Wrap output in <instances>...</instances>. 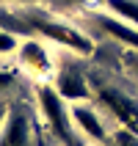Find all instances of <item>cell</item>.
Here are the masks:
<instances>
[{
    "label": "cell",
    "mask_w": 138,
    "mask_h": 146,
    "mask_svg": "<svg viewBox=\"0 0 138 146\" xmlns=\"http://www.w3.org/2000/svg\"><path fill=\"white\" fill-rule=\"evenodd\" d=\"M36 97H39V110L44 116L47 127L53 130L55 138H61L64 143L72 141V116H69V108H66V99L55 91L53 83H41L36 88Z\"/></svg>",
    "instance_id": "6da1fadb"
},
{
    "label": "cell",
    "mask_w": 138,
    "mask_h": 146,
    "mask_svg": "<svg viewBox=\"0 0 138 146\" xmlns=\"http://www.w3.org/2000/svg\"><path fill=\"white\" fill-rule=\"evenodd\" d=\"M31 28L36 33H41L47 41H55V44L66 47L75 55H91L94 52V41L83 31H77V28H72V25H66V22L44 19V17H31Z\"/></svg>",
    "instance_id": "7a4b0ae2"
},
{
    "label": "cell",
    "mask_w": 138,
    "mask_h": 146,
    "mask_svg": "<svg viewBox=\"0 0 138 146\" xmlns=\"http://www.w3.org/2000/svg\"><path fill=\"white\" fill-rule=\"evenodd\" d=\"M17 58H19V64H22L33 77H39V80H50V77L55 74V69H58L55 58L50 55V50L44 47V41H39V39L19 41Z\"/></svg>",
    "instance_id": "3957f363"
},
{
    "label": "cell",
    "mask_w": 138,
    "mask_h": 146,
    "mask_svg": "<svg viewBox=\"0 0 138 146\" xmlns=\"http://www.w3.org/2000/svg\"><path fill=\"white\" fill-rule=\"evenodd\" d=\"M97 97H99V102L122 121V127L138 132V105H135V99H130L127 94H122V91H116V88H99Z\"/></svg>",
    "instance_id": "277c9868"
},
{
    "label": "cell",
    "mask_w": 138,
    "mask_h": 146,
    "mask_svg": "<svg viewBox=\"0 0 138 146\" xmlns=\"http://www.w3.org/2000/svg\"><path fill=\"white\" fill-rule=\"evenodd\" d=\"M53 86H55V91L64 99H72V102H83V99H89V94H91L86 77H83L75 66H58L55 74H53Z\"/></svg>",
    "instance_id": "5b68a950"
},
{
    "label": "cell",
    "mask_w": 138,
    "mask_h": 146,
    "mask_svg": "<svg viewBox=\"0 0 138 146\" xmlns=\"http://www.w3.org/2000/svg\"><path fill=\"white\" fill-rule=\"evenodd\" d=\"M69 116H72V124L83 132V135H86V138H91L94 143H102V141L108 138L105 124L99 121V116H97L94 108L83 105V102H75V105L69 108Z\"/></svg>",
    "instance_id": "8992f818"
},
{
    "label": "cell",
    "mask_w": 138,
    "mask_h": 146,
    "mask_svg": "<svg viewBox=\"0 0 138 146\" xmlns=\"http://www.w3.org/2000/svg\"><path fill=\"white\" fill-rule=\"evenodd\" d=\"M31 143V124L22 113L6 116L0 127V146H28Z\"/></svg>",
    "instance_id": "52a82bcc"
},
{
    "label": "cell",
    "mask_w": 138,
    "mask_h": 146,
    "mask_svg": "<svg viewBox=\"0 0 138 146\" xmlns=\"http://www.w3.org/2000/svg\"><path fill=\"white\" fill-rule=\"evenodd\" d=\"M97 22L102 25V31H105L111 39L122 41V44H127L130 50L138 52V25H130V22H124V19H119V17H113V14L97 17Z\"/></svg>",
    "instance_id": "ba28073f"
},
{
    "label": "cell",
    "mask_w": 138,
    "mask_h": 146,
    "mask_svg": "<svg viewBox=\"0 0 138 146\" xmlns=\"http://www.w3.org/2000/svg\"><path fill=\"white\" fill-rule=\"evenodd\" d=\"M105 8L108 14L119 17L130 25H138V3L135 0H105Z\"/></svg>",
    "instance_id": "9c48e42d"
},
{
    "label": "cell",
    "mask_w": 138,
    "mask_h": 146,
    "mask_svg": "<svg viewBox=\"0 0 138 146\" xmlns=\"http://www.w3.org/2000/svg\"><path fill=\"white\" fill-rule=\"evenodd\" d=\"M17 47H19L17 36L11 31H6V28H0V55H6V52H17Z\"/></svg>",
    "instance_id": "30bf717a"
},
{
    "label": "cell",
    "mask_w": 138,
    "mask_h": 146,
    "mask_svg": "<svg viewBox=\"0 0 138 146\" xmlns=\"http://www.w3.org/2000/svg\"><path fill=\"white\" fill-rule=\"evenodd\" d=\"M113 143L116 146H138V132L127 130V127H119L113 135Z\"/></svg>",
    "instance_id": "8fae6325"
},
{
    "label": "cell",
    "mask_w": 138,
    "mask_h": 146,
    "mask_svg": "<svg viewBox=\"0 0 138 146\" xmlns=\"http://www.w3.org/2000/svg\"><path fill=\"white\" fill-rule=\"evenodd\" d=\"M11 83H14V74H11V72H0V91L8 88Z\"/></svg>",
    "instance_id": "7c38bea8"
},
{
    "label": "cell",
    "mask_w": 138,
    "mask_h": 146,
    "mask_svg": "<svg viewBox=\"0 0 138 146\" xmlns=\"http://www.w3.org/2000/svg\"><path fill=\"white\" fill-rule=\"evenodd\" d=\"M6 116H8V113H6V105L0 102V127H3V121H6Z\"/></svg>",
    "instance_id": "4fadbf2b"
},
{
    "label": "cell",
    "mask_w": 138,
    "mask_h": 146,
    "mask_svg": "<svg viewBox=\"0 0 138 146\" xmlns=\"http://www.w3.org/2000/svg\"><path fill=\"white\" fill-rule=\"evenodd\" d=\"M130 64H133V66L138 69V55H130Z\"/></svg>",
    "instance_id": "5bb4252c"
},
{
    "label": "cell",
    "mask_w": 138,
    "mask_h": 146,
    "mask_svg": "<svg viewBox=\"0 0 138 146\" xmlns=\"http://www.w3.org/2000/svg\"><path fill=\"white\" fill-rule=\"evenodd\" d=\"M11 3H39V0H11Z\"/></svg>",
    "instance_id": "9a60e30c"
},
{
    "label": "cell",
    "mask_w": 138,
    "mask_h": 146,
    "mask_svg": "<svg viewBox=\"0 0 138 146\" xmlns=\"http://www.w3.org/2000/svg\"><path fill=\"white\" fill-rule=\"evenodd\" d=\"M69 146H86V143H80V141H69Z\"/></svg>",
    "instance_id": "2e32d148"
}]
</instances>
